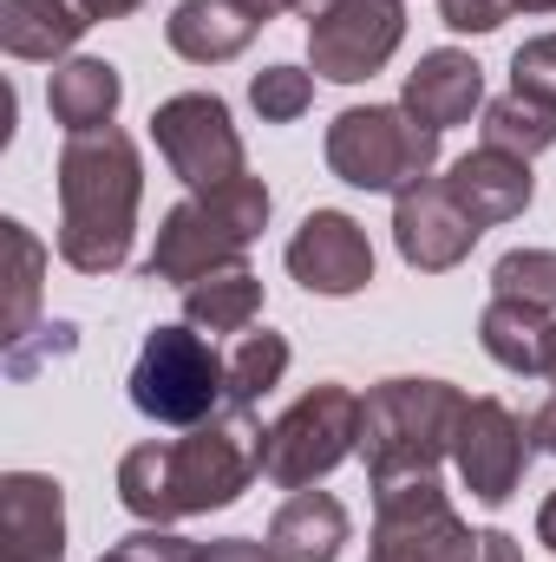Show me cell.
Returning a JSON list of instances; mask_svg holds the SVG:
<instances>
[{"instance_id": "17", "label": "cell", "mask_w": 556, "mask_h": 562, "mask_svg": "<svg viewBox=\"0 0 556 562\" xmlns=\"http://www.w3.org/2000/svg\"><path fill=\"white\" fill-rule=\"evenodd\" d=\"M269 20L249 7V0H177L170 20H164V40L170 53H184L190 66H223L236 59Z\"/></svg>"}, {"instance_id": "7", "label": "cell", "mask_w": 556, "mask_h": 562, "mask_svg": "<svg viewBox=\"0 0 556 562\" xmlns=\"http://www.w3.org/2000/svg\"><path fill=\"white\" fill-rule=\"evenodd\" d=\"M485 530H471L432 477L374 484V557L367 562H478Z\"/></svg>"}, {"instance_id": "32", "label": "cell", "mask_w": 556, "mask_h": 562, "mask_svg": "<svg viewBox=\"0 0 556 562\" xmlns=\"http://www.w3.org/2000/svg\"><path fill=\"white\" fill-rule=\"evenodd\" d=\"M524 431H531V445H537V451H551V458H556V393L531 413V419H524Z\"/></svg>"}, {"instance_id": "2", "label": "cell", "mask_w": 556, "mask_h": 562, "mask_svg": "<svg viewBox=\"0 0 556 562\" xmlns=\"http://www.w3.org/2000/svg\"><path fill=\"white\" fill-rule=\"evenodd\" d=\"M144 203V157L119 125L79 132L59 150V262L79 276H119L132 262Z\"/></svg>"}, {"instance_id": "25", "label": "cell", "mask_w": 556, "mask_h": 562, "mask_svg": "<svg viewBox=\"0 0 556 562\" xmlns=\"http://www.w3.org/2000/svg\"><path fill=\"white\" fill-rule=\"evenodd\" d=\"M281 373H288V340L269 334V327H263V334H243L236 353H230V406L256 413V406L281 386Z\"/></svg>"}, {"instance_id": "24", "label": "cell", "mask_w": 556, "mask_h": 562, "mask_svg": "<svg viewBox=\"0 0 556 562\" xmlns=\"http://www.w3.org/2000/svg\"><path fill=\"white\" fill-rule=\"evenodd\" d=\"M485 144L531 164L537 150L556 144V99H537V92H518V86H511L504 99L485 105Z\"/></svg>"}, {"instance_id": "10", "label": "cell", "mask_w": 556, "mask_h": 562, "mask_svg": "<svg viewBox=\"0 0 556 562\" xmlns=\"http://www.w3.org/2000/svg\"><path fill=\"white\" fill-rule=\"evenodd\" d=\"M531 451H537L531 431L504 400H465L458 431H452V464H458V477L478 504H491V510L511 504V491L524 484Z\"/></svg>"}, {"instance_id": "19", "label": "cell", "mask_w": 556, "mask_h": 562, "mask_svg": "<svg viewBox=\"0 0 556 562\" xmlns=\"http://www.w3.org/2000/svg\"><path fill=\"white\" fill-rule=\"evenodd\" d=\"M119 99H125V79L112 59H59L46 79V112H53V125H66V138L112 125Z\"/></svg>"}, {"instance_id": "3", "label": "cell", "mask_w": 556, "mask_h": 562, "mask_svg": "<svg viewBox=\"0 0 556 562\" xmlns=\"http://www.w3.org/2000/svg\"><path fill=\"white\" fill-rule=\"evenodd\" d=\"M465 413V393L452 380H380L360 400V458L374 484L432 477L452 458V431Z\"/></svg>"}, {"instance_id": "5", "label": "cell", "mask_w": 556, "mask_h": 562, "mask_svg": "<svg viewBox=\"0 0 556 562\" xmlns=\"http://www.w3.org/2000/svg\"><path fill=\"white\" fill-rule=\"evenodd\" d=\"M216 400H230V360L210 347L203 327H157L132 367V406L157 425H203L216 419Z\"/></svg>"}, {"instance_id": "33", "label": "cell", "mask_w": 556, "mask_h": 562, "mask_svg": "<svg viewBox=\"0 0 556 562\" xmlns=\"http://www.w3.org/2000/svg\"><path fill=\"white\" fill-rule=\"evenodd\" d=\"M478 562H524V550H518V537H511V530H485Z\"/></svg>"}, {"instance_id": "13", "label": "cell", "mask_w": 556, "mask_h": 562, "mask_svg": "<svg viewBox=\"0 0 556 562\" xmlns=\"http://www.w3.org/2000/svg\"><path fill=\"white\" fill-rule=\"evenodd\" d=\"M485 229L452 203V190L445 183H413L407 196H393V243H400V256H407V269L419 276H445V269H458L465 256H471V243H478Z\"/></svg>"}, {"instance_id": "30", "label": "cell", "mask_w": 556, "mask_h": 562, "mask_svg": "<svg viewBox=\"0 0 556 562\" xmlns=\"http://www.w3.org/2000/svg\"><path fill=\"white\" fill-rule=\"evenodd\" d=\"M73 334H79L73 321H53V340H46V347H26V340H20V347H7V373H13V380H26L40 360H59V353H73Z\"/></svg>"}, {"instance_id": "26", "label": "cell", "mask_w": 556, "mask_h": 562, "mask_svg": "<svg viewBox=\"0 0 556 562\" xmlns=\"http://www.w3.org/2000/svg\"><path fill=\"white\" fill-rule=\"evenodd\" d=\"M491 294L498 301H531L556 314V249H511L491 269Z\"/></svg>"}, {"instance_id": "21", "label": "cell", "mask_w": 556, "mask_h": 562, "mask_svg": "<svg viewBox=\"0 0 556 562\" xmlns=\"http://www.w3.org/2000/svg\"><path fill=\"white\" fill-rule=\"evenodd\" d=\"M92 26L86 0H0V46L13 59H59Z\"/></svg>"}, {"instance_id": "4", "label": "cell", "mask_w": 556, "mask_h": 562, "mask_svg": "<svg viewBox=\"0 0 556 562\" xmlns=\"http://www.w3.org/2000/svg\"><path fill=\"white\" fill-rule=\"evenodd\" d=\"M438 164V132L419 125L407 105H347L327 125V170L354 190L407 196Z\"/></svg>"}, {"instance_id": "16", "label": "cell", "mask_w": 556, "mask_h": 562, "mask_svg": "<svg viewBox=\"0 0 556 562\" xmlns=\"http://www.w3.org/2000/svg\"><path fill=\"white\" fill-rule=\"evenodd\" d=\"M400 105L413 112L419 125H432V132H452V125H465V119L485 105V66H478L471 53H452V46H438V53H425L413 72H407V92H400Z\"/></svg>"}, {"instance_id": "29", "label": "cell", "mask_w": 556, "mask_h": 562, "mask_svg": "<svg viewBox=\"0 0 556 562\" xmlns=\"http://www.w3.org/2000/svg\"><path fill=\"white\" fill-rule=\"evenodd\" d=\"M452 33H498L511 20V0H438Z\"/></svg>"}, {"instance_id": "28", "label": "cell", "mask_w": 556, "mask_h": 562, "mask_svg": "<svg viewBox=\"0 0 556 562\" xmlns=\"http://www.w3.org/2000/svg\"><path fill=\"white\" fill-rule=\"evenodd\" d=\"M511 86L518 92H537V99H556V33H537L511 53Z\"/></svg>"}, {"instance_id": "23", "label": "cell", "mask_w": 556, "mask_h": 562, "mask_svg": "<svg viewBox=\"0 0 556 562\" xmlns=\"http://www.w3.org/2000/svg\"><path fill=\"white\" fill-rule=\"evenodd\" d=\"M0 243H7V301H0V340L20 347L33 334V314H40V276H46V249L26 223H0Z\"/></svg>"}, {"instance_id": "12", "label": "cell", "mask_w": 556, "mask_h": 562, "mask_svg": "<svg viewBox=\"0 0 556 562\" xmlns=\"http://www.w3.org/2000/svg\"><path fill=\"white\" fill-rule=\"evenodd\" d=\"M288 276L301 281L308 294H327V301L360 294V288L374 281V243H367V229H360L354 216L314 210V216H301V229L288 236Z\"/></svg>"}, {"instance_id": "31", "label": "cell", "mask_w": 556, "mask_h": 562, "mask_svg": "<svg viewBox=\"0 0 556 562\" xmlns=\"http://www.w3.org/2000/svg\"><path fill=\"white\" fill-rule=\"evenodd\" d=\"M197 562H276L269 543H249V537H216V543H197Z\"/></svg>"}, {"instance_id": "9", "label": "cell", "mask_w": 556, "mask_h": 562, "mask_svg": "<svg viewBox=\"0 0 556 562\" xmlns=\"http://www.w3.org/2000/svg\"><path fill=\"white\" fill-rule=\"evenodd\" d=\"M301 13H308V59L334 86L374 79L407 40L400 0H301Z\"/></svg>"}, {"instance_id": "8", "label": "cell", "mask_w": 556, "mask_h": 562, "mask_svg": "<svg viewBox=\"0 0 556 562\" xmlns=\"http://www.w3.org/2000/svg\"><path fill=\"white\" fill-rule=\"evenodd\" d=\"M151 138H157V157L170 164V177L190 190V196H210L236 177H249L243 164V138L230 125V105L216 92H177L151 112Z\"/></svg>"}, {"instance_id": "22", "label": "cell", "mask_w": 556, "mask_h": 562, "mask_svg": "<svg viewBox=\"0 0 556 562\" xmlns=\"http://www.w3.org/2000/svg\"><path fill=\"white\" fill-rule=\"evenodd\" d=\"M263 314V281L249 269H216L197 288H184V321L203 334H249Z\"/></svg>"}, {"instance_id": "27", "label": "cell", "mask_w": 556, "mask_h": 562, "mask_svg": "<svg viewBox=\"0 0 556 562\" xmlns=\"http://www.w3.org/2000/svg\"><path fill=\"white\" fill-rule=\"evenodd\" d=\"M249 105L263 112V125H294L308 105H314V72L301 66H269L249 79Z\"/></svg>"}, {"instance_id": "6", "label": "cell", "mask_w": 556, "mask_h": 562, "mask_svg": "<svg viewBox=\"0 0 556 562\" xmlns=\"http://www.w3.org/2000/svg\"><path fill=\"white\" fill-rule=\"evenodd\" d=\"M354 451H360V393L341 380H321L263 431V477L281 491H308Z\"/></svg>"}, {"instance_id": "15", "label": "cell", "mask_w": 556, "mask_h": 562, "mask_svg": "<svg viewBox=\"0 0 556 562\" xmlns=\"http://www.w3.org/2000/svg\"><path fill=\"white\" fill-rule=\"evenodd\" d=\"M445 190H452V203L478 223V229H498V223H518L524 210H531V196H537V183H531V164L524 157H511V150H491V144H478V150H465L445 177H438Z\"/></svg>"}, {"instance_id": "11", "label": "cell", "mask_w": 556, "mask_h": 562, "mask_svg": "<svg viewBox=\"0 0 556 562\" xmlns=\"http://www.w3.org/2000/svg\"><path fill=\"white\" fill-rule=\"evenodd\" d=\"M249 236L210 203V196H184L177 210H164L157 243L144 256V281H170V288H197L216 269H243Z\"/></svg>"}, {"instance_id": "35", "label": "cell", "mask_w": 556, "mask_h": 562, "mask_svg": "<svg viewBox=\"0 0 556 562\" xmlns=\"http://www.w3.org/2000/svg\"><path fill=\"white\" fill-rule=\"evenodd\" d=\"M537 543H544V550H556V491L544 497V510H537Z\"/></svg>"}, {"instance_id": "36", "label": "cell", "mask_w": 556, "mask_h": 562, "mask_svg": "<svg viewBox=\"0 0 556 562\" xmlns=\"http://www.w3.org/2000/svg\"><path fill=\"white\" fill-rule=\"evenodd\" d=\"M263 20H276V13H301V0H249Z\"/></svg>"}, {"instance_id": "20", "label": "cell", "mask_w": 556, "mask_h": 562, "mask_svg": "<svg viewBox=\"0 0 556 562\" xmlns=\"http://www.w3.org/2000/svg\"><path fill=\"white\" fill-rule=\"evenodd\" d=\"M478 340L485 353L504 367V373H556V321L551 307H531V301H498L485 307L478 321Z\"/></svg>"}, {"instance_id": "34", "label": "cell", "mask_w": 556, "mask_h": 562, "mask_svg": "<svg viewBox=\"0 0 556 562\" xmlns=\"http://www.w3.org/2000/svg\"><path fill=\"white\" fill-rule=\"evenodd\" d=\"M144 0H86V13L92 20H125V13H138Z\"/></svg>"}, {"instance_id": "18", "label": "cell", "mask_w": 556, "mask_h": 562, "mask_svg": "<svg viewBox=\"0 0 556 562\" xmlns=\"http://www.w3.org/2000/svg\"><path fill=\"white\" fill-rule=\"evenodd\" d=\"M347 504L334 497V491H294L288 504H281L276 517H269V557L276 562H334L347 550Z\"/></svg>"}, {"instance_id": "37", "label": "cell", "mask_w": 556, "mask_h": 562, "mask_svg": "<svg viewBox=\"0 0 556 562\" xmlns=\"http://www.w3.org/2000/svg\"><path fill=\"white\" fill-rule=\"evenodd\" d=\"M551 386H556V373H551Z\"/></svg>"}, {"instance_id": "1", "label": "cell", "mask_w": 556, "mask_h": 562, "mask_svg": "<svg viewBox=\"0 0 556 562\" xmlns=\"http://www.w3.org/2000/svg\"><path fill=\"white\" fill-rule=\"evenodd\" d=\"M263 431L256 413L230 406L216 419L190 425L184 438H151L119 458V504L138 524H177L236 504L263 471Z\"/></svg>"}, {"instance_id": "14", "label": "cell", "mask_w": 556, "mask_h": 562, "mask_svg": "<svg viewBox=\"0 0 556 562\" xmlns=\"http://www.w3.org/2000/svg\"><path fill=\"white\" fill-rule=\"evenodd\" d=\"M0 562H66V491L46 471L0 477Z\"/></svg>"}]
</instances>
